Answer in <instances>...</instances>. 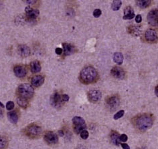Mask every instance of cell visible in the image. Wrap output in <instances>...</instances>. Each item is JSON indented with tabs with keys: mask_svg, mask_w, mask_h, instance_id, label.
<instances>
[{
	"mask_svg": "<svg viewBox=\"0 0 158 149\" xmlns=\"http://www.w3.org/2000/svg\"><path fill=\"white\" fill-rule=\"evenodd\" d=\"M133 124L138 130L145 132L153 126V118L149 114H139L133 118Z\"/></svg>",
	"mask_w": 158,
	"mask_h": 149,
	"instance_id": "1",
	"label": "cell"
},
{
	"mask_svg": "<svg viewBox=\"0 0 158 149\" xmlns=\"http://www.w3.org/2000/svg\"><path fill=\"white\" fill-rule=\"evenodd\" d=\"M98 72L94 68L87 66L83 68L80 73L79 78L83 84H88L95 82L97 79Z\"/></svg>",
	"mask_w": 158,
	"mask_h": 149,
	"instance_id": "2",
	"label": "cell"
},
{
	"mask_svg": "<svg viewBox=\"0 0 158 149\" xmlns=\"http://www.w3.org/2000/svg\"><path fill=\"white\" fill-rule=\"evenodd\" d=\"M17 93L18 94L19 97L28 100L33 96L34 94V89L32 85L28 84H20L17 88Z\"/></svg>",
	"mask_w": 158,
	"mask_h": 149,
	"instance_id": "3",
	"label": "cell"
},
{
	"mask_svg": "<svg viewBox=\"0 0 158 149\" xmlns=\"http://www.w3.org/2000/svg\"><path fill=\"white\" fill-rule=\"evenodd\" d=\"M25 134L29 138H38L41 135L42 129L40 126L37 124H32L26 128Z\"/></svg>",
	"mask_w": 158,
	"mask_h": 149,
	"instance_id": "4",
	"label": "cell"
},
{
	"mask_svg": "<svg viewBox=\"0 0 158 149\" xmlns=\"http://www.w3.org/2000/svg\"><path fill=\"white\" fill-rule=\"evenodd\" d=\"M73 124L74 132L76 134H80L82 131L86 129L85 121L80 117H74L73 118Z\"/></svg>",
	"mask_w": 158,
	"mask_h": 149,
	"instance_id": "5",
	"label": "cell"
},
{
	"mask_svg": "<svg viewBox=\"0 0 158 149\" xmlns=\"http://www.w3.org/2000/svg\"><path fill=\"white\" fill-rule=\"evenodd\" d=\"M147 22L150 26L157 28L158 27V10L155 9L150 11L147 16Z\"/></svg>",
	"mask_w": 158,
	"mask_h": 149,
	"instance_id": "6",
	"label": "cell"
},
{
	"mask_svg": "<svg viewBox=\"0 0 158 149\" xmlns=\"http://www.w3.org/2000/svg\"><path fill=\"white\" fill-rule=\"evenodd\" d=\"M64 103V101L62 100V96L58 92H54L51 96H50V104L51 105L56 108L61 107Z\"/></svg>",
	"mask_w": 158,
	"mask_h": 149,
	"instance_id": "7",
	"label": "cell"
},
{
	"mask_svg": "<svg viewBox=\"0 0 158 149\" xmlns=\"http://www.w3.org/2000/svg\"><path fill=\"white\" fill-rule=\"evenodd\" d=\"M119 104H120V98H119L117 95H113V96H109L107 99V106H108L110 109H117Z\"/></svg>",
	"mask_w": 158,
	"mask_h": 149,
	"instance_id": "8",
	"label": "cell"
},
{
	"mask_svg": "<svg viewBox=\"0 0 158 149\" xmlns=\"http://www.w3.org/2000/svg\"><path fill=\"white\" fill-rule=\"evenodd\" d=\"M102 94L99 90H91L88 93V98L90 102L96 103L101 99Z\"/></svg>",
	"mask_w": 158,
	"mask_h": 149,
	"instance_id": "9",
	"label": "cell"
},
{
	"mask_svg": "<svg viewBox=\"0 0 158 149\" xmlns=\"http://www.w3.org/2000/svg\"><path fill=\"white\" fill-rule=\"evenodd\" d=\"M44 140L48 144H54L58 142V137L56 133L51 131H48L44 135Z\"/></svg>",
	"mask_w": 158,
	"mask_h": 149,
	"instance_id": "10",
	"label": "cell"
},
{
	"mask_svg": "<svg viewBox=\"0 0 158 149\" xmlns=\"http://www.w3.org/2000/svg\"><path fill=\"white\" fill-rule=\"evenodd\" d=\"M145 38L149 42H155L158 40V34L156 31L149 29L145 33Z\"/></svg>",
	"mask_w": 158,
	"mask_h": 149,
	"instance_id": "11",
	"label": "cell"
},
{
	"mask_svg": "<svg viewBox=\"0 0 158 149\" xmlns=\"http://www.w3.org/2000/svg\"><path fill=\"white\" fill-rule=\"evenodd\" d=\"M111 75L115 78L117 79H123L125 76V72L123 68L119 66L113 67L111 70Z\"/></svg>",
	"mask_w": 158,
	"mask_h": 149,
	"instance_id": "12",
	"label": "cell"
},
{
	"mask_svg": "<svg viewBox=\"0 0 158 149\" xmlns=\"http://www.w3.org/2000/svg\"><path fill=\"white\" fill-rule=\"evenodd\" d=\"M25 11L27 17L29 20H36L39 16L40 11L38 10H34L30 6H27L25 8Z\"/></svg>",
	"mask_w": 158,
	"mask_h": 149,
	"instance_id": "13",
	"label": "cell"
},
{
	"mask_svg": "<svg viewBox=\"0 0 158 149\" xmlns=\"http://www.w3.org/2000/svg\"><path fill=\"white\" fill-rule=\"evenodd\" d=\"M14 71L15 75L18 77V78H23V77L26 76L27 73L26 68L20 65H16L14 68Z\"/></svg>",
	"mask_w": 158,
	"mask_h": 149,
	"instance_id": "14",
	"label": "cell"
},
{
	"mask_svg": "<svg viewBox=\"0 0 158 149\" xmlns=\"http://www.w3.org/2000/svg\"><path fill=\"white\" fill-rule=\"evenodd\" d=\"M17 52L22 57H28L30 54V49L26 45H20L17 47Z\"/></svg>",
	"mask_w": 158,
	"mask_h": 149,
	"instance_id": "15",
	"label": "cell"
},
{
	"mask_svg": "<svg viewBox=\"0 0 158 149\" xmlns=\"http://www.w3.org/2000/svg\"><path fill=\"white\" fill-rule=\"evenodd\" d=\"M44 82V78L41 75H37L34 76L32 78L31 84L32 85L34 86V87H39L42 86Z\"/></svg>",
	"mask_w": 158,
	"mask_h": 149,
	"instance_id": "16",
	"label": "cell"
},
{
	"mask_svg": "<svg viewBox=\"0 0 158 149\" xmlns=\"http://www.w3.org/2000/svg\"><path fill=\"white\" fill-rule=\"evenodd\" d=\"M134 17H135V13L132 7L127 6L124 9V20H132Z\"/></svg>",
	"mask_w": 158,
	"mask_h": 149,
	"instance_id": "17",
	"label": "cell"
},
{
	"mask_svg": "<svg viewBox=\"0 0 158 149\" xmlns=\"http://www.w3.org/2000/svg\"><path fill=\"white\" fill-rule=\"evenodd\" d=\"M62 46H63L64 54L66 56L72 55L75 52V47L72 44L68 43H64L62 44Z\"/></svg>",
	"mask_w": 158,
	"mask_h": 149,
	"instance_id": "18",
	"label": "cell"
},
{
	"mask_svg": "<svg viewBox=\"0 0 158 149\" xmlns=\"http://www.w3.org/2000/svg\"><path fill=\"white\" fill-rule=\"evenodd\" d=\"M30 70L32 73H38L41 71V64L38 61L36 60L31 62Z\"/></svg>",
	"mask_w": 158,
	"mask_h": 149,
	"instance_id": "19",
	"label": "cell"
},
{
	"mask_svg": "<svg viewBox=\"0 0 158 149\" xmlns=\"http://www.w3.org/2000/svg\"><path fill=\"white\" fill-rule=\"evenodd\" d=\"M8 118L12 124H16L18 121V115L16 111L9 112L8 113Z\"/></svg>",
	"mask_w": 158,
	"mask_h": 149,
	"instance_id": "20",
	"label": "cell"
},
{
	"mask_svg": "<svg viewBox=\"0 0 158 149\" xmlns=\"http://www.w3.org/2000/svg\"><path fill=\"white\" fill-rule=\"evenodd\" d=\"M111 139L113 144L117 145L121 144L120 135H119L118 132H115V131H112V132L111 133Z\"/></svg>",
	"mask_w": 158,
	"mask_h": 149,
	"instance_id": "21",
	"label": "cell"
},
{
	"mask_svg": "<svg viewBox=\"0 0 158 149\" xmlns=\"http://www.w3.org/2000/svg\"><path fill=\"white\" fill-rule=\"evenodd\" d=\"M113 61L116 64L121 65L123 62V56L121 52H116L113 55Z\"/></svg>",
	"mask_w": 158,
	"mask_h": 149,
	"instance_id": "22",
	"label": "cell"
},
{
	"mask_svg": "<svg viewBox=\"0 0 158 149\" xmlns=\"http://www.w3.org/2000/svg\"><path fill=\"white\" fill-rule=\"evenodd\" d=\"M151 2L150 0H139V1L136 2V4L140 8L144 9L149 7L151 4Z\"/></svg>",
	"mask_w": 158,
	"mask_h": 149,
	"instance_id": "23",
	"label": "cell"
},
{
	"mask_svg": "<svg viewBox=\"0 0 158 149\" xmlns=\"http://www.w3.org/2000/svg\"><path fill=\"white\" fill-rule=\"evenodd\" d=\"M17 103L18 105L21 107V108H26L28 106V100L25 99V98H17Z\"/></svg>",
	"mask_w": 158,
	"mask_h": 149,
	"instance_id": "24",
	"label": "cell"
},
{
	"mask_svg": "<svg viewBox=\"0 0 158 149\" xmlns=\"http://www.w3.org/2000/svg\"><path fill=\"white\" fill-rule=\"evenodd\" d=\"M8 145V141L6 137L0 136V149H5Z\"/></svg>",
	"mask_w": 158,
	"mask_h": 149,
	"instance_id": "25",
	"label": "cell"
},
{
	"mask_svg": "<svg viewBox=\"0 0 158 149\" xmlns=\"http://www.w3.org/2000/svg\"><path fill=\"white\" fill-rule=\"evenodd\" d=\"M122 2L119 1V0H116V1H113L111 4V8L114 11L119 10L120 8L121 7Z\"/></svg>",
	"mask_w": 158,
	"mask_h": 149,
	"instance_id": "26",
	"label": "cell"
},
{
	"mask_svg": "<svg viewBox=\"0 0 158 149\" xmlns=\"http://www.w3.org/2000/svg\"><path fill=\"white\" fill-rule=\"evenodd\" d=\"M124 114H125V111L123 110H121L120 111H119L116 113V114L114 115V118H114V120H118V119L123 117Z\"/></svg>",
	"mask_w": 158,
	"mask_h": 149,
	"instance_id": "27",
	"label": "cell"
},
{
	"mask_svg": "<svg viewBox=\"0 0 158 149\" xmlns=\"http://www.w3.org/2000/svg\"><path fill=\"white\" fill-rule=\"evenodd\" d=\"M80 137H81L82 139L86 140L88 138V137L89 136V133L86 130H84L83 131H82L81 132H80Z\"/></svg>",
	"mask_w": 158,
	"mask_h": 149,
	"instance_id": "28",
	"label": "cell"
},
{
	"mask_svg": "<svg viewBox=\"0 0 158 149\" xmlns=\"http://www.w3.org/2000/svg\"><path fill=\"white\" fill-rule=\"evenodd\" d=\"M14 103L12 101H9L6 104V108L8 110H11L14 108Z\"/></svg>",
	"mask_w": 158,
	"mask_h": 149,
	"instance_id": "29",
	"label": "cell"
},
{
	"mask_svg": "<svg viewBox=\"0 0 158 149\" xmlns=\"http://www.w3.org/2000/svg\"><path fill=\"white\" fill-rule=\"evenodd\" d=\"M101 14H102V11H101L100 9H96L93 11V16L97 18V17H99L101 16Z\"/></svg>",
	"mask_w": 158,
	"mask_h": 149,
	"instance_id": "30",
	"label": "cell"
},
{
	"mask_svg": "<svg viewBox=\"0 0 158 149\" xmlns=\"http://www.w3.org/2000/svg\"><path fill=\"white\" fill-rule=\"evenodd\" d=\"M128 140V136L125 135V134H123V135H121L120 136V141L121 142H126Z\"/></svg>",
	"mask_w": 158,
	"mask_h": 149,
	"instance_id": "31",
	"label": "cell"
},
{
	"mask_svg": "<svg viewBox=\"0 0 158 149\" xmlns=\"http://www.w3.org/2000/svg\"><path fill=\"white\" fill-rule=\"evenodd\" d=\"M135 21L137 23H141V21H142V17L141 15H137L136 17H135Z\"/></svg>",
	"mask_w": 158,
	"mask_h": 149,
	"instance_id": "32",
	"label": "cell"
},
{
	"mask_svg": "<svg viewBox=\"0 0 158 149\" xmlns=\"http://www.w3.org/2000/svg\"><path fill=\"white\" fill-rule=\"evenodd\" d=\"M69 99H70V97H69V96H68V95H67V94L62 95V100H63L64 102H68V101L69 100Z\"/></svg>",
	"mask_w": 158,
	"mask_h": 149,
	"instance_id": "33",
	"label": "cell"
},
{
	"mask_svg": "<svg viewBox=\"0 0 158 149\" xmlns=\"http://www.w3.org/2000/svg\"><path fill=\"white\" fill-rule=\"evenodd\" d=\"M55 52L56 53V54L60 55L62 53V52H63V50H62V48H60V47H57V48L55 50Z\"/></svg>",
	"mask_w": 158,
	"mask_h": 149,
	"instance_id": "34",
	"label": "cell"
},
{
	"mask_svg": "<svg viewBox=\"0 0 158 149\" xmlns=\"http://www.w3.org/2000/svg\"><path fill=\"white\" fill-rule=\"evenodd\" d=\"M121 147L123 148V149H130L129 146L126 144V143H122Z\"/></svg>",
	"mask_w": 158,
	"mask_h": 149,
	"instance_id": "35",
	"label": "cell"
},
{
	"mask_svg": "<svg viewBox=\"0 0 158 149\" xmlns=\"http://www.w3.org/2000/svg\"><path fill=\"white\" fill-rule=\"evenodd\" d=\"M155 94H156V96L158 97V85L156 86V88H155Z\"/></svg>",
	"mask_w": 158,
	"mask_h": 149,
	"instance_id": "36",
	"label": "cell"
},
{
	"mask_svg": "<svg viewBox=\"0 0 158 149\" xmlns=\"http://www.w3.org/2000/svg\"><path fill=\"white\" fill-rule=\"evenodd\" d=\"M26 3H28V4H29V5L31 4H35L36 3V1H26Z\"/></svg>",
	"mask_w": 158,
	"mask_h": 149,
	"instance_id": "37",
	"label": "cell"
},
{
	"mask_svg": "<svg viewBox=\"0 0 158 149\" xmlns=\"http://www.w3.org/2000/svg\"><path fill=\"white\" fill-rule=\"evenodd\" d=\"M59 135L60 136H64V132L62 130H60L59 131Z\"/></svg>",
	"mask_w": 158,
	"mask_h": 149,
	"instance_id": "38",
	"label": "cell"
},
{
	"mask_svg": "<svg viewBox=\"0 0 158 149\" xmlns=\"http://www.w3.org/2000/svg\"><path fill=\"white\" fill-rule=\"evenodd\" d=\"M2 115H3V110L0 108V117H2Z\"/></svg>",
	"mask_w": 158,
	"mask_h": 149,
	"instance_id": "39",
	"label": "cell"
},
{
	"mask_svg": "<svg viewBox=\"0 0 158 149\" xmlns=\"http://www.w3.org/2000/svg\"><path fill=\"white\" fill-rule=\"evenodd\" d=\"M0 106L2 107V108H4V104H3L2 102H0Z\"/></svg>",
	"mask_w": 158,
	"mask_h": 149,
	"instance_id": "40",
	"label": "cell"
}]
</instances>
